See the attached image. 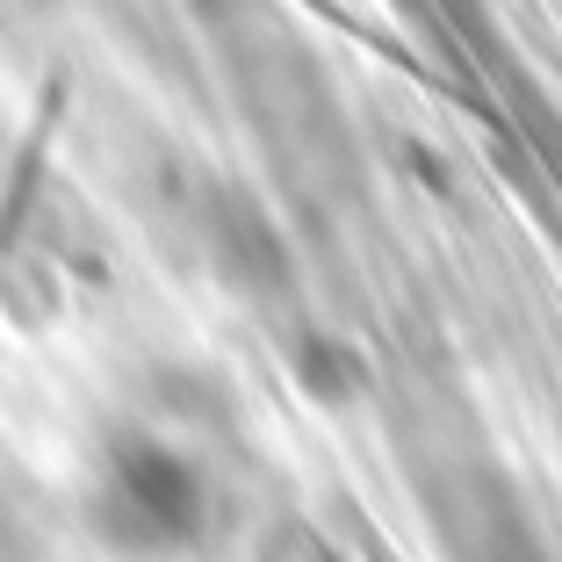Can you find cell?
<instances>
[{
	"mask_svg": "<svg viewBox=\"0 0 562 562\" xmlns=\"http://www.w3.org/2000/svg\"><path fill=\"white\" fill-rule=\"evenodd\" d=\"M426 513L447 562H541L519 491L483 462H447V476L426 483Z\"/></svg>",
	"mask_w": 562,
	"mask_h": 562,
	"instance_id": "obj_3",
	"label": "cell"
},
{
	"mask_svg": "<svg viewBox=\"0 0 562 562\" xmlns=\"http://www.w3.org/2000/svg\"><path fill=\"white\" fill-rule=\"evenodd\" d=\"M188 238H195V252L210 260V274L246 303L289 296V281H296V260L281 246L267 202L246 195V188H232V181H202L195 195H188Z\"/></svg>",
	"mask_w": 562,
	"mask_h": 562,
	"instance_id": "obj_2",
	"label": "cell"
},
{
	"mask_svg": "<svg viewBox=\"0 0 562 562\" xmlns=\"http://www.w3.org/2000/svg\"><path fill=\"white\" fill-rule=\"evenodd\" d=\"M87 527L101 548H116L131 562L188 555L210 533V483L181 447L151 440V432H123L101 447L94 483H87Z\"/></svg>",
	"mask_w": 562,
	"mask_h": 562,
	"instance_id": "obj_1",
	"label": "cell"
}]
</instances>
